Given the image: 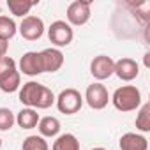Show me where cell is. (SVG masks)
Returning a JSON list of instances; mask_svg holds the SVG:
<instances>
[{
  "label": "cell",
  "mask_w": 150,
  "mask_h": 150,
  "mask_svg": "<svg viewBox=\"0 0 150 150\" xmlns=\"http://www.w3.org/2000/svg\"><path fill=\"white\" fill-rule=\"evenodd\" d=\"M83 101L92 108V110H103L108 106L110 103V94H108V88L103 85V83H92L87 87V92H85V97Z\"/></svg>",
  "instance_id": "7"
},
{
  "label": "cell",
  "mask_w": 150,
  "mask_h": 150,
  "mask_svg": "<svg viewBox=\"0 0 150 150\" xmlns=\"http://www.w3.org/2000/svg\"><path fill=\"white\" fill-rule=\"evenodd\" d=\"M110 101L122 113L134 111V110H138L141 106V92L134 85H124V87H118L113 92Z\"/></svg>",
  "instance_id": "2"
},
{
  "label": "cell",
  "mask_w": 150,
  "mask_h": 150,
  "mask_svg": "<svg viewBox=\"0 0 150 150\" xmlns=\"http://www.w3.org/2000/svg\"><path fill=\"white\" fill-rule=\"evenodd\" d=\"M92 150H106V148H103V146H96V148H92Z\"/></svg>",
  "instance_id": "23"
},
{
  "label": "cell",
  "mask_w": 150,
  "mask_h": 150,
  "mask_svg": "<svg viewBox=\"0 0 150 150\" xmlns=\"http://www.w3.org/2000/svg\"><path fill=\"white\" fill-rule=\"evenodd\" d=\"M16 124V117L9 108H0V131H9Z\"/></svg>",
  "instance_id": "21"
},
{
  "label": "cell",
  "mask_w": 150,
  "mask_h": 150,
  "mask_svg": "<svg viewBox=\"0 0 150 150\" xmlns=\"http://www.w3.org/2000/svg\"><path fill=\"white\" fill-rule=\"evenodd\" d=\"M136 115V129L141 132H150V103H145L138 108Z\"/></svg>",
  "instance_id": "18"
},
{
  "label": "cell",
  "mask_w": 150,
  "mask_h": 150,
  "mask_svg": "<svg viewBox=\"0 0 150 150\" xmlns=\"http://www.w3.org/2000/svg\"><path fill=\"white\" fill-rule=\"evenodd\" d=\"M18 30H20V34H21L23 39H27V41H37L44 34V23H42L41 18L28 14V16H25L21 20Z\"/></svg>",
  "instance_id": "8"
},
{
  "label": "cell",
  "mask_w": 150,
  "mask_h": 150,
  "mask_svg": "<svg viewBox=\"0 0 150 150\" xmlns=\"http://www.w3.org/2000/svg\"><path fill=\"white\" fill-rule=\"evenodd\" d=\"M20 85H21V76L14 58L4 57L0 60V90L11 94V92H16Z\"/></svg>",
  "instance_id": "3"
},
{
  "label": "cell",
  "mask_w": 150,
  "mask_h": 150,
  "mask_svg": "<svg viewBox=\"0 0 150 150\" xmlns=\"http://www.w3.org/2000/svg\"><path fill=\"white\" fill-rule=\"evenodd\" d=\"M18 32V27L14 23L13 18L9 16H0V39H4L9 42V39H13Z\"/></svg>",
  "instance_id": "19"
},
{
  "label": "cell",
  "mask_w": 150,
  "mask_h": 150,
  "mask_svg": "<svg viewBox=\"0 0 150 150\" xmlns=\"http://www.w3.org/2000/svg\"><path fill=\"white\" fill-rule=\"evenodd\" d=\"M113 74H117L122 81H132V80L138 78V74H139V65H138L136 60L124 57V58L115 62Z\"/></svg>",
  "instance_id": "10"
},
{
  "label": "cell",
  "mask_w": 150,
  "mask_h": 150,
  "mask_svg": "<svg viewBox=\"0 0 150 150\" xmlns=\"http://www.w3.org/2000/svg\"><path fill=\"white\" fill-rule=\"evenodd\" d=\"M72 37H74V32H72V27L64 21V20H57L50 25L48 28V39L53 46L57 48H64V46H69L72 42Z\"/></svg>",
  "instance_id": "5"
},
{
  "label": "cell",
  "mask_w": 150,
  "mask_h": 150,
  "mask_svg": "<svg viewBox=\"0 0 150 150\" xmlns=\"http://www.w3.org/2000/svg\"><path fill=\"white\" fill-rule=\"evenodd\" d=\"M39 113L32 108H23L18 115H16V124L21 129H34L39 124Z\"/></svg>",
  "instance_id": "15"
},
{
  "label": "cell",
  "mask_w": 150,
  "mask_h": 150,
  "mask_svg": "<svg viewBox=\"0 0 150 150\" xmlns=\"http://www.w3.org/2000/svg\"><path fill=\"white\" fill-rule=\"evenodd\" d=\"M21 150H50V146H48V141L42 136L32 134V136H27L23 139Z\"/></svg>",
  "instance_id": "20"
},
{
  "label": "cell",
  "mask_w": 150,
  "mask_h": 150,
  "mask_svg": "<svg viewBox=\"0 0 150 150\" xmlns=\"http://www.w3.org/2000/svg\"><path fill=\"white\" fill-rule=\"evenodd\" d=\"M57 108L64 115H74L78 113L83 106V96L76 88H65L55 97Z\"/></svg>",
  "instance_id": "4"
},
{
  "label": "cell",
  "mask_w": 150,
  "mask_h": 150,
  "mask_svg": "<svg viewBox=\"0 0 150 150\" xmlns=\"http://www.w3.org/2000/svg\"><path fill=\"white\" fill-rule=\"evenodd\" d=\"M0 148H2V139H0Z\"/></svg>",
  "instance_id": "24"
},
{
  "label": "cell",
  "mask_w": 150,
  "mask_h": 150,
  "mask_svg": "<svg viewBox=\"0 0 150 150\" xmlns=\"http://www.w3.org/2000/svg\"><path fill=\"white\" fill-rule=\"evenodd\" d=\"M20 72L27 76H37L42 74V65H41V57L37 51H27L20 58Z\"/></svg>",
  "instance_id": "12"
},
{
  "label": "cell",
  "mask_w": 150,
  "mask_h": 150,
  "mask_svg": "<svg viewBox=\"0 0 150 150\" xmlns=\"http://www.w3.org/2000/svg\"><path fill=\"white\" fill-rule=\"evenodd\" d=\"M118 146H120V150H148V141L141 134L125 132V134H122Z\"/></svg>",
  "instance_id": "13"
},
{
  "label": "cell",
  "mask_w": 150,
  "mask_h": 150,
  "mask_svg": "<svg viewBox=\"0 0 150 150\" xmlns=\"http://www.w3.org/2000/svg\"><path fill=\"white\" fill-rule=\"evenodd\" d=\"M35 4L37 2H30V0H7V7H9L11 14L18 16V18H25Z\"/></svg>",
  "instance_id": "17"
},
{
  "label": "cell",
  "mask_w": 150,
  "mask_h": 150,
  "mask_svg": "<svg viewBox=\"0 0 150 150\" xmlns=\"http://www.w3.org/2000/svg\"><path fill=\"white\" fill-rule=\"evenodd\" d=\"M42 72H55L64 65V53L58 48H46L39 51Z\"/></svg>",
  "instance_id": "11"
},
{
  "label": "cell",
  "mask_w": 150,
  "mask_h": 150,
  "mask_svg": "<svg viewBox=\"0 0 150 150\" xmlns=\"http://www.w3.org/2000/svg\"><path fill=\"white\" fill-rule=\"evenodd\" d=\"M20 103L32 110H48L55 104V94L37 81H27L20 88Z\"/></svg>",
  "instance_id": "1"
},
{
  "label": "cell",
  "mask_w": 150,
  "mask_h": 150,
  "mask_svg": "<svg viewBox=\"0 0 150 150\" xmlns=\"http://www.w3.org/2000/svg\"><path fill=\"white\" fill-rule=\"evenodd\" d=\"M113 67H115V60L108 55H97L90 62V72L97 81H103L113 76Z\"/></svg>",
  "instance_id": "9"
},
{
  "label": "cell",
  "mask_w": 150,
  "mask_h": 150,
  "mask_svg": "<svg viewBox=\"0 0 150 150\" xmlns=\"http://www.w3.org/2000/svg\"><path fill=\"white\" fill-rule=\"evenodd\" d=\"M37 129H39V136L55 138L60 132V120L55 118V117H42V118H39Z\"/></svg>",
  "instance_id": "14"
},
{
  "label": "cell",
  "mask_w": 150,
  "mask_h": 150,
  "mask_svg": "<svg viewBox=\"0 0 150 150\" xmlns=\"http://www.w3.org/2000/svg\"><path fill=\"white\" fill-rule=\"evenodd\" d=\"M7 50H9V42L0 39V60H2L4 57H7Z\"/></svg>",
  "instance_id": "22"
},
{
  "label": "cell",
  "mask_w": 150,
  "mask_h": 150,
  "mask_svg": "<svg viewBox=\"0 0 150 150\" xmlns=\"http://www.w3.org/2000/svg\"><path fill=\"white\" fill-rule=\"evenodd\" d=\"M51 150H80V141L74 134L65 132V134L57 136V139L53 141Z\"/></svg>",
  "instance_id": "16"
},
{
  "label": "cell",
  "mask_w": 150,
  "mask_h": 150,
  "mask_svg": "<svg viewBox=\"0 0 150 150\" xmlns=\"http://www.w3.org/2000/svg\"><path fill=\"white\" fill-rule=\"evenodd\" d=\"M90 0H74L67 7V23L71 27H81L90 20Z\"/></svg>",
  "instance_id": "6"
}]
</instances>
